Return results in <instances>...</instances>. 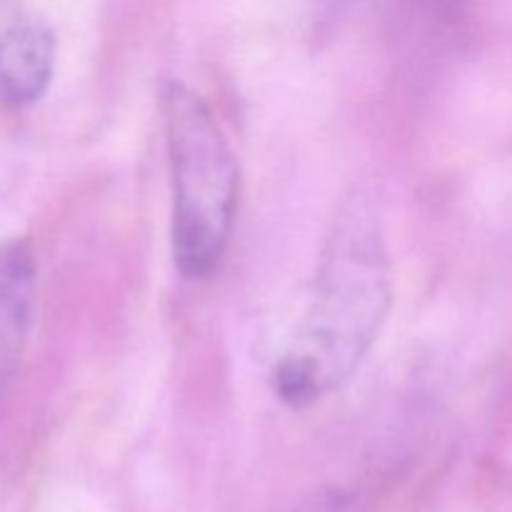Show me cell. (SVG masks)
<instances>
[{
  "label": "cell",
  "mask_w": 512,
  "mask_h": 512,
  "mask_svg": "<svg viewBox=\"0 0 512 512\" xmlns=\"http://www.w3.org/2000/svg\"><path fill=\"white\" fill-rule=\"evenodd\" d=\"M393 305L390 255L373 195H345L325 238L303 320L278 360L273 390L295 410L350 383Z\"/></svg>",
  "instance_id": "cell-1"
},
{
  "label": "cell",
  "mask_w": 512,
  "mask_h": 512,
  "mask_svg": "<svg viewBox=\"0 0 512 512\" xmlns=\"http://www.w3.org/2000/svg\"><path fill=\"white\" fill-rule=\"evenodd\" d=\"M170 183L173 260L185 280H205L220 268L233 238L240 200V165L210 105L180 80L160 93Z\"/></svg>",
  "instance_id": "cell-2"
},
{
  "label": "cell",
  "mask_w": 512,
  "mask_h": 512,
  "mask_svg": "<svg viewBox=\"0 0 512 512\" xmlns=\"http://www.w3.org/2000/svg\"><path fill=\"white\" fill-rule=\"evenodd\" d=\"M35 255L28 240L0 243V398L13 383L30 338Z\"/></svg>",
  "instance_id": "cell-3"
},
{
  "label": "cell",
  "mask_w": 512,
  "mask_h": 512,
  "mask_svg": "<svg viewBox=\"0 0 512 512\" xmlns=\"http://www.w3.org/2000/svg\"><path fill=\"white\" fill-rule=\"evenodd\" d=\"M55 33L38 20L15 23L0 35V103L23 110L38 103L55 73Z\"/></svg>",
  "instance_id": "cell-4"
},
{
  "label": "cell",
  "mask_w": 512,
  "mask_h": 512,
  "mask_svg": "<svg viewBox=\"0 0 512 512\" xmlns=\"http://www.w3.org/2000/svg\"><path fill=\"white\" fill-rule=\"evenodd\" d=\"M293 512H350V500L348 495L340 493V490L328 488L310 495V498L303 500Z\"/></svg>",
  "instance_id": "cell-5"
}]
</instances>
